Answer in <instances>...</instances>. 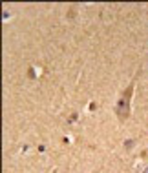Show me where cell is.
Here are the masks:
<instances>
[{
    "instance_id": "cell-1",
    "label": "cell",
    "mask_w": 148,
    "mask_h": 173,
    "mask_svg": "<svg viewBox=\"0 0 148 173\" xmlns=\"http://www.w3.org/2000/svg\"><path fill=\"white\" fill-rule=\"evenodd\" d=\"M132 93H133V82L128 86V89L123 93V99H119L117 107H115V113H117L119 120H126L128 115H130V97H132Z\"/></svg>"
},
{
    "instance_id": "cell-3",
    "label": "cell",
    "mask_w": 148,
    "mask_h": 173,
    "mask_svg": "<svg viewBox=\"0 0 148 173\" xmlns=\"http://www.w3.org/2000/svg\"><path fill=\"white\" fill-rule=\"evenodd\" d=\"M143 173H148V168H146V169H144V171H143Z\"/></svg>"
},
{
    "instance_id": "cell-2",
    "label": "cell",
    "mask_w": 148,
    "mask_h": 173,
    "mask_svg": "<svg viewBox=\"0 0 148 173\" xmlns=\"http://www.w3.org/2000/svg\"><path fill=\"white\" fill-rule=\"evenodd\" d=\"M124 144H126V148H128V149H130V148H132V144H133V142H132V140H126V142H124Z\"/></svg>"
}]
</instances>
